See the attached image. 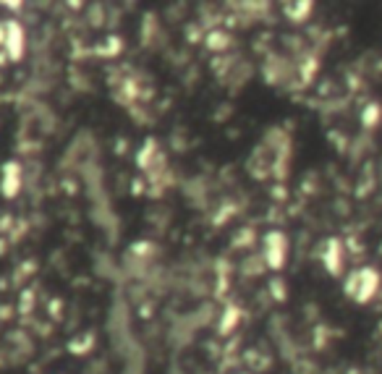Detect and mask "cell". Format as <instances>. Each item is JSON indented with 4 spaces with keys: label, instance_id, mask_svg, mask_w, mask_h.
<instances>
[{
    "label": "cell",
    "instance_id": "1",
    "mask_svg": "<svg viewBox=\"0 0 382 374\" xmlns=\"http://www.w3.org/2000/svg\"><path fill=\"white\" fill-rule=\"evenodd\" d=\"M283 254H285V241H283V236L277 238V246H275V238L270 236V265L280 267V265H283Z\"/></svg>",
    "mask_w": 382,
    "mask_h": 374
}]
</instances>
